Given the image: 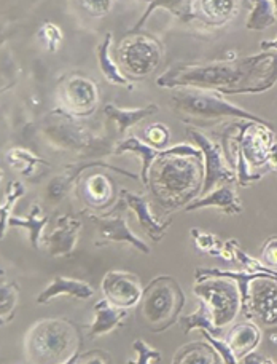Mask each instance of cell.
<instances>
[{"label": "cell", "mask_w": 277, "mask_h": 364, "mask_svg": "<svg viewBox=\"0 0 277 364\" xmlns=\"http://www.w3.org/2000/svg\"><path fill=\"white\" fill-rule=\"evenodd\" d=\"M277 83V53L237 58L233 61L182 64L157 79L161 88H199L220 95H256Z\"/></svg>", "instance_id": "1"}, {"label": "cell", "mask_w": 277, "mask_h": 364, "mask_svg": "<svg viewBox=\"0 0 277 364\" xmlns=\"http://www.w3.org/2000/svg\"><path fill=\"white\" fill-rule=\"evenodd\" d=\"M204 182L203 152L196 146L167 147L153 161L148 187L163 206H186L201 195Z\"/></svg>", "instance_id": "2"}, {"label": "cell", "mask_w": 277, "mask_h": 364, "mask_svg": "<svg viewBox=\"0 0 277 364\" xmlns=\"http://www.w3.org/2000/svg\"><path fill=\"white\" fill-rule=\"evenodd\" d=\"M26 355L34 364H61L79 352L80 337L66 320H42L32 324L24 341Z\"/></svg>", "instance_id": "3"}, {"label": "cell", "mask_w": 277, "mask_h": 364, "mask_svg": "<svg viewBox=\"0 0 277 364\" xmlns=\"http://www.w3.org/2000/svg\"><path fill=\"white\" fill-rule=\"evenodd\" d=\"M185 292L177 279L159 275L148 283L139 302V315L152 333H164L180 320Z\"/></svg>", "instance_id": "4"}, {"label": "cell", "mask_w": 277, "mask_h": 364, "mask_svg": "<svg viewBox=\"0 0 277 364\" xmlns=\"http://www.w3.org/2000/svg\"><path fill=\"white\" fill-rule=\"evenodd\" d=\"M171 106L179 117L183 120H222V119H237L265 123L271 125L268 120L255 115L239 106H234L223 97V95L210 90L199 88H179L171 96Z\"/></svg>", "instance_id": "5"}, {"label": "cell", "mask_w": 277, "mask_h": 364, "mask_svg": "<svg viewBox=\"0 0 277 364\" xmlns=\"http://www.w3.org/2000/svg\"><path fill=\"white\" fill-rule=\"evenodd\" d=\"M193 292L209 309L218 329L230 326L241 314V292L234 279L205 278L203 282H196Z\"/></svg>", "instance_id": "6"}, {"label": "cell", "mask_w": 277, "mask_h": 364, "mask_svg": "<svg viewBox=\"0 0 277 364\" xmlns=\"http://www.w3.org/2000/svg\"><path fill=\"white\" fill-rule=\"evenodd\" d=\"M163 60V45L148 36H131L121 42L118 61L128 79H145L158 69Z\"/></svg>", "instance_id": "7"}, {"label": "cell", "mask_w": 277, "mask_h": 364, "mask_svg": "<svg viewBox=\"0 0 277 364\" xmlns=\"http://www.w3.org/2000/svg\"><path fill=\"white\" fill-rule=\"evenodd\" d=\"M186 133L195 141L199 151L203 152L204 182L199 197H204L205 193L212 192L218 186L233 184V182H236V171L228 164L227 157H225L222 142L214 141L196 128H186Z\"/></svg>", "instance_id": "8"}, {"label": "cell", "mask_w": 277, "mask_h": 364, "mask_svg": "<svg viewBox=\"0 0 277 364\" xmlns=\"http://www.w3.org/2000/svg\"><path fill=\"white\" fill-rule=\"evenodd\" d=\"M125 208H128L126 203L120 198L118 205L108 214H104V216L89 214V219L98 227V242H96V246L107 243H126L131 245L137 251L144 252V255H150V246L144 240L139 238L128 225Z\"/></svg>", "instance_id": "9"}, {"label": "cell", "mask_w": 277, "mask_h": 364, "mask_svg": "<svg viewBox=\"0 0 277 364\" xmlns=\"http://www.w3.org/2000/svg\"><path fill=\"white\" fill-rule=\"evenodd\" d=\"M60 101L69 115H91L99 104V88L85 75H69L60 87Z\"/></svg>", "instance_id": "10"}, {"label": "cell", "mask_w": 277, "mask_h": 364, "mask_svg": "<svg viewBox=\"0 0 277 364\" xmlns=\"http://www.w3.org/2000/svg\"><path fill=\"white\" fill-rule=\"evenodd\" d=\"M246 320H256L268 329L277 328V282L273 278H255L249 288V302L242 311Z\"/></svg>", "instance_id": "11"}, {"label": "cell", "mask_w": 277, "mask_h": 364, "mask_svg": "<svg viewBox=\"0 0 277 364\" xmlns=\"http://www.w3.org/2000/svg\"><path fill=\"white\" fill-rule=\"evenodd\" d=\"M101 291L106 301L111 302L113 307L130 310L139 305L144 288H142L139 277L134 273L111 270L102 279Z\"/></svg>", "instance_id": "12"}, {"label": "cell", "mask_w": 277, "mask_h": 364, "mask_svg": "<svg viewBox=\"0 0 277 364\" xmlns=\"http://www.w3.org/2000/svg\"><path fill=\"white\" fill-rule=\"evenodd\" d=\"M236 141L250 168H260L266 165L269 149L274 144V132L271 125L249 122L246 125H239Z\"/></svg>", "instance_id": "13"}, {"label": "cell", "mask_w": 277, "mask_h": 364, "mask_svg": "<svg viewBox=\"0 0 277 364\" xmlns=\"http://www.w3.org/2000/svg\"><path fill=\"white\" fill-rule=\"evenodd\" d=\"M121 195V200L125 201L126 206L130 208V210L136 214L137 218V223L139 225L144 229V232L147 233L148 237H150L153 242H161V240L164 238L166 232L169 230V227L172 224V218L163 220V223H159V220L154 218V214L152 213V208H150V201L147 200L145 195H139V193H134L126 191L120 192Z\"/></svg>", "instance_id": "14"}, {"label": "cell", "mask_w": 277, "mask_h": 364, "mask_svg": "<svg viewBox=\"0 0 277 364\" xmlns=\"http://www.w3.org/2000/svg\"><path fill=\"white\" fill-rule=\"evenodd\" d=\"M204 208H215V210H220L222 213L228 214V216H236V214H241L244 211L239 197H237L236 191L230 184L215 187L214 191L205 193L204 197L193 200L191 203L183 208V211L191 213L204 210Z\"/></svg>", "instance_id": "15"}, {"label": "cell", "mask_w": 277, "mask_h": 364, "mask_svg": "<svg viewBox=\"0 0 277 364\" xmlns=\"http://www.w3.org/2000/svg\"><path fill=\"white\" fill-rule=\"evenodd\" d=\"M81 230V223L79 219L70 216H62L57 219L56 229L45 238V246L50 251L51 256H69L72 255L79 235Z\"/></svg>", "instance_id": "16"}, {"label": "cell", "mask_w": 277, "mask_h": 364, "mask_svg": "<svg viewBox=\"0 0 277 364\" xmlns=\"http://www.w3.org/2000/svg\"><path fill=\"white\" fill-rule=\"evenodd\" d=\"M60 296L72 297L77 299V301H88V299H91L94 296V289L91 288V284L81 282V279L57 275L53 278V282H50L45 286L35 301L38 305H45L55 301V299Z\"/></svg>", "instance_id": "17"}, {"label": "cell", "mask_w": 277, "mask_h": 364, "mask_svg": "<svg viewBox=\"0 0 277 364\" xmlns=\"http://www.w3.org/2000/svg\"><path fill=\"white\" fill-rule=\"evenodd\" d=\"M128 314H130V310L113 307L111 302H107L102 297L93 307V321L89 324L88 336L96 339V337L113 333L115 329H118L123 324V321L128 318Z\"/></svg>", "instance_id": "18"}, {"label": "cell", "mask_w": 277, "mask_h": 364, "mask_svg": "<svg viewBox=\"0 0 277 364\" xmlns=\"http://www.w3.org/2000/svg\"><path fill=\"white\" fill-rule=\"evenodd\" d=\"M225 341H227L231 350H233L236 358L241 360L246 355L255 352L256 347L260 346L261 331L252 320L241 321L228 331Z\"/></svg>", "instance_id": "19"}, {"label": "cell", "mask_w": 277, "mask_h": 364, "mask_svg": "<svg viewBox=\"0 0 277 364\" xmlns=\"http://www.w3.org/2000/svg\"><path fill=\"white\" fill-rule=\"evenodd\" d=\"M239 11V0H198L196 19L209 26H225Z\"/></svg>", "instance_id": "20"}, {"label": "cell", "mask_w": 277, "mask_h": 364, "mask_svg": "<svg viewBox=\"0 0 277 364\" xmlns=\"http://www.w3.org/2000/svg\"><path fill=\"white\" fill-rule=\"evenodd\" d=\"M113 154L123 155V154H136L140 157L142 161V171H140V181L145 188H148V173L153 161L157 160L163 151L148 146L147 142L139 139L137 136H128V138L121 139L117 146L113 147Z\"/></svg>", "instance_id": "21"}, {"label": "cell", "mask_w": 277, "mask_h": 364, "mask_svg": "<svg viewBox=\"0 0 277 364\" xmlns=\"http://www.w3.org/2000/svg\"><path fill=\"white\" fill-rule=\"evenodd\" d=\"M83 195L89 206L96 210H104L115 200V187L107 174H89L83 182Z\"/></svg>", "instance_id": "22"}, {"label": "cell", "mask_w": 277, "mask_h": 364, "mask_svg": "<svg viewBox=\"0 0 277 364\" xmlns=\"http://www.w3.org/2000/svg\"><path fill=\"white\" fill-rule=\"evenodd\" d=\"M159 110L157 104H148L145 107H136V109H123L115 106V104H107L104 107V114L108 120H112L117 127V132L120 136H125L126 132L137 123L144 122L148 117L154 115Z\"/></svg>", "instance_id": "23"}, {"label": "cell", "mask_w": 277, "mask_h": 364, "mask_svg": "<svg viewBox=\"0 0 277 364\" xmlns=\"http://www.w3.org/2000/svg\"><path fill=\"white\" fill-rule=\"evenodd\" d=\"M158 9H164L169 13H172L174 16L182 19L183 23H191L193 19H196V13H195V5H193V0H150L148 2L147 10L144 11V15L139 18V21L136 26L130 31L131 36L136 34L137 31L144 28L145 23L148 21V18L153 15L154 10Z\"/></svg>", "instance_id": "24"}, {"label": "cell", "mask_w": 277, "mask_h": 364, "mask_svg": "<svg viewBox=\"0 0 277 364\" xmlns=\"http://www.w3.org/2000/svg\"><path fill=\"white\" fill-rule=\"evenodd\" d=\"M172 364H223V361L209 342L198 341L180 347Z\"/></svg>", "instance_id": "25"}, {"label": "cell", "mask_w": 277, "mask_h": 364, "mask_svg": "<svg viewBox=\"0 0 277 364\" xmlns=\"http://www.w3.org/2000/svg\"><path fill=\"white\" fill-rule=\"evenodd\" d=\"M111 45H112V32H107L104 41H102L98 47V61H99L101 73L106 77V80L108 83H112V85L126 87L131 90L132 88L131 80L123 74V70L120 69L118 64L112 60Z\"/></svg>", "instance_id": "26"}, {"label": "cell", "mask_w": 277, "mask_h": 364, "mask_svg": "<svg viewBox=\"0 0 277 364\" xmlns=\"http://www.w3.org/2000/svg\"><path fill=\"white\" fill-rule=\"evenodd\" d=\"M48 224V216L43 214L42 208L38 205H34L30 208V213L28 218H18L11 216L9 220V227H19V229H26L29 232L30 245L32 248H38L43 237V230Z\"/></svg>", "instance_id": "27"}, {"label": "cell", "mask_w": 277, "mask_h": 364, "mask_svg": "<svg viewBox=\"0 0 277 364\" xmlns=\"http://www.w3.org/2000/svg\"><path fill=\"white\" fill-rule=\"evenodd\" d=\"M5 160L13 171H16L28 178L34 176V173L40 165H48L43 159L37 157L34 152H30L28 149H23V147L10 149V151L5 154Z\"/></svg>", "instance_id": "28"}, {"label": "cell", "mask_w": 277, "mask_h": 364, "mask_svg": "<svg viewBox=\"0 0 277 364\" xmlns=\"http://www.w3.org/2000/svg\"><path fill=\"white\" fill-rule=\"evenodd\" d=\"M179 323L185 334H190V333H193V331H208L209 334L220 337V333H222V329H218L214 324L210 311L208 307H205V304L203 301H199L196 311L182 316L179 320Z\"/></svg>", "instance_id": "29"}, {"label": "cell", "mask_w": 277, "mask_h": 364, "mask_svg": "<svg viewBox=\"0 0 277 364\" xmlns=\"http://www.w3.org/2000/svg\"><path fill=\"white\" fill-rule=\"evenodd\" d=\"M277 23V15L271 0H254L246 28L249 31H266Z\"/></svg>", "instance_id": "30"}, {"label": "cell", "mask_w": 277, "mask_h": 364, "mask_svg": "<svg viewBox=\"0 0 277 364\" xmlns=\"http://www.w3.org/2000/svg\"><path fill=\"white\" fill-rule=\"evenodd\" d=\"M26 193V188L19 181H11L5 191L4 203H0V240L5 237L6 227H9V220L13 216L11 211L15 208L16 201Z\"/></svg>", "instance_id": "31"}, {"label": "cell", "mask_w": 277, "mask_h": 364, "mask_svg": "<svg viewBox=\"0 0 277 364\" xmlns=\"http://www.w3.org/2000/svg\"><path fill=\"white\" fill-rule=\"evenodd\" d=\"M190 235L193 238L196 250H199L204 255H209L212 257L225 259V242L210 232H204L201 229H191Z\"/></svg>", "instance_id": "32"}, {"label": "cell", "mask_w": 277, "mask_h": 364, "mask_svg": "<svg viewBox=\"0 0 277 364\" xmlns=\"http://www.w3.org/2000/svg\"><path fill=\"white\" fill-rule=\"evenodd\" d=\"M18 304V289L15 284L0 282V324L11 320Z\"/></svg>", "instance_id": "33"}, {"label": "cell", "mask_w": 277, "mask_h": 364, "mask_svg": "<svg viewBox=\"0 0 277 364\" xmlns=\"http://www.w3.org/2000/svg\"><path fill=\"white\" fill-rule=\"evenodd\" d=\"M142 138H144L142 141L147 142L148 146L159 149V151H164L171 141V132L164 123H152V125L144 128Z\"/></svg>", "instance_id": "34"}, {"label": "cell", "mask_w": 277, "mask_h": 364, "mask_svg": "<svg viewBox=\"0 0 277 364\" xmlns=\"http://www.w3.org/2000/svg\"><path fill=\"white\" fill-rule=\"evenodd\" d=\"M132 352L136 353V358L128 361V364H158L161 361L159 350L142 339H136L132 342Z\"/></svg>", "instance_id": "35"}, {"label": "cell", "mask_w": 277, "mask_h": 364, "mask_svg": "<svg viewBox=\"0 0 277 364\" xmlns=\"http://www.w3.org/2000/svg\"><path fill=\"white\" fill-rule=\"evenodd\" d=\"M38 38L45 45L50 53H56L64 41V34L60 26L55 23H45L40 29H38Z\"/></svg>", "instance_id": "36"}, {"label": "cell", "mask_w": 277, "mask_h": 364, "mask_svg": "<svg viewBox=\"0 0 277 364\" xmlns=\"http://www.w3.org/2000/svg\"><path fill=\"white\" fill-rule=\"evenodd\" d=\"M203 337L205 339V342H209L212 347L215 348V352L220 355V358L223 361V364H237V360L236 355L233 353V350H231V347L227 343V341L225 339H220V337H215L209 334L208 331H201Z\"/></svg>", "instance_id": "37"}, {"label": "cell", "mask_w": 277, "mask_h": 364, "mask_svg": "<svg viewBox=\"0 0 277 364\" xmlns=\"http://www.w3.org/2000/svg\"><path fill=\"white\" fill-rule=\"evenodd\" d=\"M115 0H79L81 10L91 18L107 16L113 9Z\"/></svg>", "instance_id": "38"}, {"label": "cell", "mask_w": 277, "mask_h": 364, "mask_svg": "<svg viewBox=\"0 0 277 364\" xmlns=\"http://www.w3.org/2000/svg\"><path fill=\"white\" fill-rule=\"evenodd\" d=\"M260 261L266 265V267L277 270V237H271L266 240L261 250V259Z\"/></svg>", "instance_id": "39"}, {"label": "cell", "mask_w": 277, "mask_h": 364, "mask_svg": "<svg viewBox=\"0 0 277 364\" xmlns=\"http://www.w3.org/2000/svg\"><path fill=\"white\" fill-rule=\"evenodd\" d=\"M108 356L101 352V350H94V352H88V353H81L79 363L77 364H108Z\"/></svg>", "instance_id": "40"}, {"label": "cell", "mask_w": 277, "mask_h": 364, "mask_svg": "<svg viewBox=\"0 0 277 364\" xmlns=\"http://www.w3.org/2000/svg\"><path fill=\"white\" fill-rule=\"evenodd\" d=\"M237 364H277V363H274L273 360H269V358H266V356H263L260 353L252 352L237 361Z\"/></svg>", "instance_id": "41"}, {"label": "cell", "mask_w": 277, "mask_h": 364, "mask_svg": "<svg viewBox=\"0 0 277 364\" xmlns=\"http://www.w3.org/2000/svg\"><path fill=\"white\" fill-rule=\"evenodd\" d=\"M266 165H268L269 170L277 173V142H276V141H274V144L271 146V149H269Z\"/></svg>", "instance_id": "42"}, {"label": "cell", "mask_w": 277, "mask_h": 364, "mask_svg": "<svg viewBox=\"0 0 277 364\" xmlns=\"http://www.w3.org/2000/svg\"><path fill=\"white\" fill-rule=\"evenodd\" d=\"M260 48L263 51H269V50H276L277 51V37L274 38V41H263L260 43Z\"/></svg>", "instance_id": "43"}, {"label": "cell", "mask_w": 277, "mask_h": 364, "mask_svg": "<svg viewBox=\"0 0 277 364\" xmlns=\"http://www.w3.org/2000/svg\"><path fill=\"white\" fill-rule=\"evenodd\" d=\"M80 350H79V352H75L72 356H70V358H67L66 361H64V363H61V364H77V363H79V358H80Z\"/></svg>", "instance_id": "44"}, {"label": "cell", "mask_w": 277, "mask_h": 364, "mask_svg": "<svg viewBox=\"0 0 277 364\" xmlns=\"http://www.w3.org/2000/svg\"><path fill=\"white\" fill-rule=\"evenodd\" d=\"M273 5H274V10H276V15H277V0H271Z\"/></svg>", "instance_id": "45"}, {"label": "cell", "mask_w": 277, "mask_h": 364, "mask_svg": "<svg viewBox=\"0 0 277 364\" xmlns=\"http://www.w3.org/2000/svg\"><path fill=\"white\" fill-rule=\"evenodd\" d=\"M2 179H4V171H2V168H0V182H2Z\"/></svg>", "instance_id": "46"}]
</instances>
